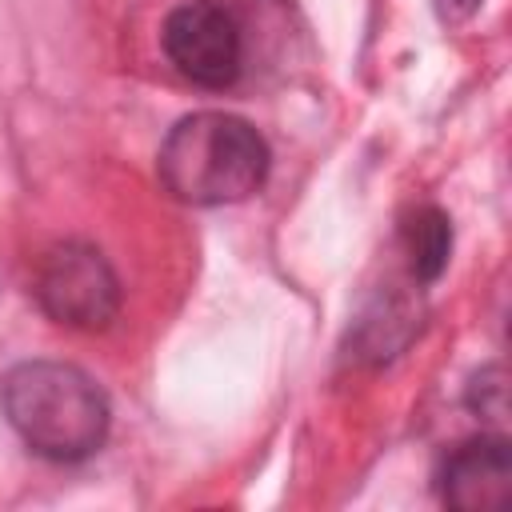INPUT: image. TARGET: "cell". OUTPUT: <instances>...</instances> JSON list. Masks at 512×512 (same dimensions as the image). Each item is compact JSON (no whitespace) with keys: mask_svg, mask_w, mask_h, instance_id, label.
I'll return each instance as SVG.
<instances>
[{"mask_svg":"<svg viewBox=\"0 0 512 512\" xmlns=\"http://www.w3.org/2000/svg\"><path fill=\"white\" fill-rule=\"evenodd\" d=\"M268 140L232 112H192L176 120L156 152L160 184L196 208L240 204L268 180Z\"/></svg>","mask_w":512,"mask_h":512,"instance_id":"obj_2","label":"cell"},{"mask_svg":"<svg viewBox=\"0 0 512 512\" xmlns=\"http://www.w3.org/2000/svg\"><path fill=\"white\" fill-rule=\"evenodd\" d=\"M32 292L56 324L76 332H104L120 312V280L108 256L80 240L44 252Z\"/></svg>","mask_w":512,"mask_h":512,"instance_id":"obj_3","label":"cell"},{"mask_svg":"<svg viewBox=\"0 0 512 512\" xmlns=\"http://www.w3.org/2000/svg\"><path fill=\"white\" fill-rule=\"evenodd\" d=\"M404 252H408V268L420 284L440 280V272L448 268V256H452V220H448V212H440L436 204L416 208L404 220Z\"/></svg>","mask_w":512,"mask_h":512,"instance_id":"obj_6","label":"cell"},{"mask_svg":"<svg viewBox=\"0 0 512 512\" xmlns=\"http://www.w3.org/2000/svg\"><path fill=\"white\" fill-rule=\"evenodd\" d=\"M480 4H484V0H432L436 16H440L444 24H464V20H472V16L480 12Z\"/></svg>","mask_w":512,"mask_h":512,"instance_id":"obj_7","label":"cell"},{"mask_svg":"<svg viewBox=\"0 0 512 512\" xmlns=\"http://www.w3.org/2000/svg\"><path fill=\"white\" fill-rule=\"evenodd\" d=\"M0 412L20 444L52 464L88 460L112 424L104 388L64 360H24L8 368L0 380Z\"/></svg>","mask_w":512,"mask_h":512,"instance_id":"obj_1","label":"cell"},{"mask_svg":"<svg viewBox=\"0 0 512 512\" xmlns=\"http://www.w3.org/2000/svg\"><path fill=\"white\" fill-rule=\"evenodd\" d=\"M160 44L168 64L200 88H228L244 64L240 24L216 0H188L172 8L160 28Z\"/></svg>","mask_w":512,"mask_h":512,"instance_id":"obj_4","label":"cell"},{"mask_svg":"<svg viewBox=\"0 0 512 512\" xmlns=\"http://www.w3.org/2000/svg\"><path fill=\"white\" fill-rule=\"evenodd\" d=\"M440 500L460 512H496L512 500V448L504 436H476L452 448L440 468Z\"/></svg>","mask_w":512,"mask_h":512,"instance_id":"obj_5","label":"cell"}]
</instances>
